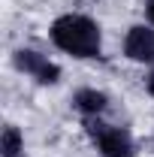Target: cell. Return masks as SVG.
Returning a JSON list of instances; mask_svg holds the SVG:
<instances>
[{"mask_svg":"<svg viewBox=\"0 0 154 157\" xmlns=\"http://www.w3.org/2000/svg\"><path fill=\"white\" fill-rule=\"evenodd\" d=\"M121 52L130 63H139V67H154V27L148 21H139V24H130L127 33H124V42H121Z\"/></svg>","mask_w":154,"mask_h":157,"instance_id":"obj_4","label":"cell"},{"mask_svg":"<svg viewBox=\"0 0 154 157\" xmlns=\"http://www.w3.org/2000/svg\"><path fill=\"white\" fill-rule=\"evenodd\" d=\"M145 91H148V97H154V67L148 70V76H145Z\"/></svg>","mask_w":154,"mask_h":157,"instance_id":"obj_8","label":"cell"},{"mask_svg":"<svg viewBox=\"0 0 154 157\" xmlns=\"http://www.w3.org/2000/svg\"><path fill=\"white\" fill-rule=\"evenodd\" d=\"M85 130L100 157H136V142L127 127L106 124L103 118H85Z\"/></svg>","mask_w":154,"mask_h":157,"instance_id":"obj_2","label":"cell"},{"mask_svg":"<svg viewBox=\"0 0 154 157\" xmlns=\"http://www.w3.org/2000/svg\"><path fill=\"white\" fill-rule=\"evenodd\" d=\"M0 157H24V133L15 124H6L0 133Z\"/></svg>","mask_w":154,"mask_h":157,"instance_id":"obj_6","label":"cell"},{"mask_svg":"<svg viewBox=\"0 0 154 157\" xmlns=\"http://www.w3.org/2000/svg\"><path fill=\"white\" fill-rule=\"evenodd\" d=\"M48 42L73 60L103 58V27L85 12H60L48 24Z\"/></svg>","mask_w":154,"mask_h":157,"instance_id":"obj_1","label":"cell"},{"mask_svg":"<svg viewBox=\"0 0 154 157\" xmlns=\"http://www.w3.org/2000/svg\"><path fill=\"white\" fill-rule=\"evenodd\" d=\"M73 109L82 118H103L109 112V94L100 88H79L73 91Z\"/></svg>","mask_w":154,"mask_h":157,"instance_id":"obj_5","label":"cell"},{"mask_svg":"<svg viewBox=\"0 0 154 157\" xmlns=\"http://www.w3.org/2000/svg\"><path fill=\"white\" fill-rule=\"evenodd\" d=\"M12 67L24 73L27 78H33L37 85H58L60 82V67L48 55H42L37 48H15L12 52Z\"/></svg>","mask_w":154,"mask_h":157,"instance_id":"obj_3","label":"cell"},{"mask_svg":"<svg viewBox=\"0 0 154 157\" xmlns=\"http://www.w3.org/2000/svg\"><path fill=\"white\" fill-rule=\"evenodd\" d=\"M145 21L154 27V0H145Z\"/></svg>","mask_w":154,"mask_h":157,"instance_id":"obj_7","label":"cell"}]
</instances>
